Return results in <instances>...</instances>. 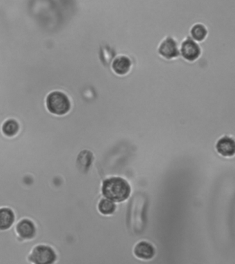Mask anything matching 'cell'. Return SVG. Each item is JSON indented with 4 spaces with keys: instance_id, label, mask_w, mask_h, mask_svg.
<instances>
[{
    "instance_id": "cell-1",
    "label": "cell",
    "mask_w": 235,
    "mask_h": 264,
    "mask_svg": "<svg viewBox=\"0 0 235 264\" xmlns=\"http://www.w3.org/2000/svg\"><path fill=\"white\" fill-rule=\"evenodd\" d=\"M148 198L142 193H135L128 205V227L132 233H143L147 223Z\"/></svg>"
},
{
    "instance_id": "cell-2",
    "label": "cell",
    "mask_w": 235,
    "mask_h": 264,
    "mask_svg": "<svg viewBox=\"0 0 235 264\" xmlns=\"http://www.w3.org/2000/svg\"><path fill=\"white\" fill-rule=\"evenodd\" d=\"M101 192L106 199L122 202L129 198L131 188L127 181L122 177H110L103 182Z\"/></svg>"
},
{
    "instance_id": "cell-3",
    "label": "cell",
    "mask_w": 235,
    "mask_h": 264,
    "mask_svg": "<svg viewBox=\"0 0 235 264\" xmlns=\"http://www.w3.org/2000/svg\"><path fill=\"white\" fill-rule=\"evenodd\" d=\"M45 106L51 114L64 116L72 109V102L67 94L61 90H53L46 97Z\"/></svg>"
},
{
    "instance_id": "cell-4",
    "label": "cell",
    "mask_w": 235,
    "mask_h": 264,
    "mask_svg": "<svg viewBox=\"0 0 235 264\" xmlns=\"http://www.w3.org/2000/svg\"><path fill=\"white\" fill-rule=\"evenodd\" d=\"M28 261L31 264H56L58 255L51 246L46 244H37L32 249Z\"/></svg>"
},
{
    "instance_id": "cell-5",
    "label": "cell",
    "mask_w": 235,
    "mask_h": 264,
    "mask_svg": "<svg viewBox=\"0 0 235 264\" xmlns=\"http://www.w3.org/2000/svg\"><path fill=\"white\" fill-rule=\"evenodd\" d=\"M15 226L16 233L21 239H24V240L37 239L40 242L37 237L36 226L31 219L23 218L17 221Z\"/></svg>"
},
{
    "instance_id": "cell-6",
    "label": "cell",
    "mask_w": 235,
    "mask_h": 264,
    "mask_svg": "<svg viewBox=\"0 0 235 264\" xmlns=\"http://www.w3.org/2000/svg\"><path fill=\"white\" fill-rule=\"evenodd\" d=\"M179 53L183 59L188 62H195L198 59L202 51L199 44L195 40L187 38L181 44Z\"/></svg>"
},
{
    "instance_id": "cell-7",
    "label": "cell",
    "mask_w": 235,
    "mask_h": 264,
    "mask_svg": "<svg viewBox=\"0 0 235 264\" xmlns=\"http://www.w3.org/2000/svg\"><path fill=\"white\" fill-rule=\"evenodd\" d=\"M158 53L162 58L166 60H172L179 56V47L177 42L171 37H168L160 44Z\"/></svg>"
},
{
    "instance_id": "cell-8",
    "label": "cell",
    "mask_w": 235,
    "mask_h": 264,
    "mask_svg": "<svg viewBox=\"0 0 235 264\" xmlns=\"http://www.w3.org/2000/svg\"><path fill=\"white\" fill-rule=\"evenodd\" d=\"M95 160V157L92 150L83 149L78 154L77 164L81 173L88 175L92 171Z\"/></svg>"
},
{
    "instance_id": "cell-9",
    "label": "cell",
    "mask_w": 235,
    "mask_h": 264,
    "mask_svg": "<svg viewBox=\"0 0 235 264\" xmlns=\"http://www.w3.org/2000/svg\"><path fill=\"white\" fill-rule=\"evenodd\" d=\"M131 60L127 56H119L113 60L112 69L118 75H125L131 70Z\"/></svg>"
},
{
    "instance_id": "cell-10",
    "label": "cell",
    "mask_w": 235,
    "mask_h": 264,
    "mask_svg": "<svg viewBox=\"0 0 235 264\" xmlns=\"http://www.w3.org/2000/svg\"><path fill=\"white\" fill-rule=\"evenodd\" d=\"M134 253L135 256L141 260H149L156 255V250L152 244L143 241L135 246Z\"/></svg>"
},
{
    "instance_id": "cell-11",
    "label": "cell",
    "mask_w": 235,
    "mask_h": 264,
    "mask_svg": "<svg viewBox=\"0 0 235 264\" xmlns=\"http://www.w3.org/2000/svg\"><path fill=\"white\" fill-rule=\"evenodd\" d=\"M217 152L224 157H232L235 155V143L234 139L229 137H223L217 141Z\"/></svg>"
},
{
    "instance_id": "cell-12",
    "label": "cell",
    "mask_w": 235,
    "mask_h": 264,
    "mask_svg": "<svg viewBox=\"0 0 235 264\" xmlns=\"http://www.w3.org/2000/svg\"><path fill=\"white\" fill-rule=\"evenodd\" d=\"M15 223V214L13 210L8 207L0 208V230H7Z\"/></svg>"
},
{
    "instance_id": "cell-13",
    "label": "cell",
    "mask_w": 235,
    "mask_h": 264,
    "mask_svg": "<svg viewBox=\"0 0 235 264\" xmlns=\"http://www.w3.org/2000/svg\"><path fill=\"white\" fill-rule=\"evenodd\" d=\"M20 125L15 119H7L3 122L1 127V131L3 135L7 137H14L20 131Z\"/></svg>"
},
{
    "instance_id": "cell-14",
    "label": "cell",
    "mask_w": 235,
    "mask_h": 264,
    "mask_svg": "<svg viewBox=\"0 0 235 264\" xmlns=\"http://www.w3.org/2000/svg\"><path fill=\"white\" fill-rule=\"evenodd\" d=\"M192 39L195 42H202L208 35V30L202 24H197L192 26L190 30Z\"/></svg>"
},
{
    "instance_id": "cell-15",
    "label": "cell",
    "mask_w": 235,
    "mask_h": 264,
    "mask_svg": "<svg viewBox=\"0 0 235 264\" xmlns=\"http://www.w3.org/2000/svg\"><path fill=\"white\" fill-rule=\"evenodd\" d=\"M98 210L101 214L104 215H110L114 213L116 210V205L114 201L108 199H102L99 202Z\"/></svg>"
}]
</instances>
